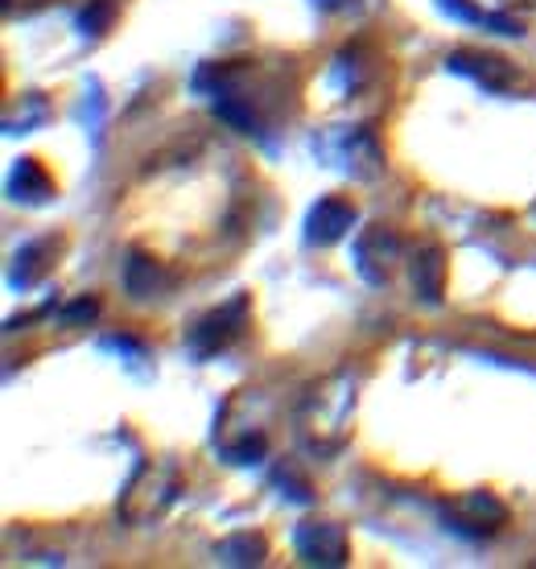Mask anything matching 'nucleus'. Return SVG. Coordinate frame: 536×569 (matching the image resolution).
<instances>
[{
  "label": "nucleus",
  "mask_w": 536,
  "mask_h": 569,
  "mask_svg": "<svg viewBox=\"0 0 536 569\" xmlns=\"http://www.w3.org/2000/svg\"><path fill=\"white\" fill-rule=\"evenodd\" d=\"M446 512L458 520V528H466V532H499V528L508 525V503L495 496V491H483V487H475V491H463V496H454L450 503H446Z\"/></svg>",
  "instance_id": "6"
},
{
  "label": "nucleus",
  "mask_w": 536,
  "mask_h": 569,
  "mask_svg": "<svg viewBox=\"0 0 536 569\" xmlns=\"http://www.w3.org/2000/svg\"><path fill=\"white\" fill-rule=\"evenodd\" d=\"M339 161L355 182H376L384 173V144L376 141V132L367 124H359L339 141Z\"/></svg>",
  "instance_id": "9"
},
{
  "label": "nucleus",
  "mask_w": 536,
  "mask_h": 569,
  "mask_svg": "<svg viewBox=\"0 0 536 569\" xmlns=\"http://www.w3.org/2000/svg\"><path fill=\"white\" fill-rule=\"evenodd\" d=\"M409 281L413 293L425 301V306H441L446 298V252L438 243H425L409 257Z\"/></svg>",
  "instance_id": "10"
},
{
  "label": "nucleus",
  "mask_w": 536,
  "mask_h": 569,
  "mask_svg": "<svg viewBox=\"0 0 536 569\" xmlns=\"http://www.w3.org/2000/svg\"><path fill=\"white\" fill-rule=\"evenodd\" d=\"M355 219H359V211H355L351 199L326 194V199L314 202L310 214H306V243H310V248H330V243H339L343 236L355 228Z\"/></svg>",
  "instance_id": "7"
},
{
  "label": "nucleus",
  "mask_w": 536,
  "mask_h": 569,
  "mask_svg": "<svg viewBox=\"0 0 536 569\" xmlns=\"http://www.w3.org/2000/svg\"><path fill=\"white\" fill-rule=\"evenodd\" d=\"M182 496V475L166 458H145L141 467L132 470V479L125 483L120 499H116V516L128 528H149L161 516L170 512Z\"/></svg>",
  "instance_id": "2"
},
{
  "label": "nucleus",
  "mask_w": 536,
  "mask_h": 569,
  "mask_svg": "<svg viewBox=\"0 0 536 569\" xmlns=\"http://www.w3.org/2000/svg\"><path fill=\"white\" fill-rule=\"evenodd\" d=\"M495 13H516V9H536V0H487Z\"/></svg>",
  "instance_id": "17"
},
{
  "label": "nucleus",
  "mask_w": 536,
  "mask_h": 569,
  "mask_svg": "<svg viewBox=\"0 0 536 569\" xmlns=\"http://www.w3.org/2000/svg\"><path fill=\"white\" fill-rule=\"evenodd\" d=\"M355 409H359V376L351 368H339L314 380L306 397L297 405V438L306 441V450L318 458L339 455L351 441Z\"/></svg>",
  "instance_id": "1"
},
{
  "label": "nucleus",
  "mask_w": 536,
  "mask_h": 569,
  "mask_svg": "<svg viewBox=\"0 0 536 569\" xmlns=\"http://www.w3.org/2000/svg\"><path fill=\"white\" fill-rule=\"evenodd\" d=\"M400 260H405V248H400V236L388 223H371V228L359 231V240H355V269H359V277L367 284L384 289L396 277Z\"/></svg>",
  "instance_id": "5"
},
{
  "label": "nucleus",
  "mask_w": 536,
  "mask_h": 569,
  "mask_svg": "<svg viewBox=\"0 0 536 569\" xmlns=\"http://www.w3.org/2000/svg\"><path fill=\"white\" fill-rule=\"evenodd\" d=\"M294 553L306 566L318 569H339L351 561V541H347V528L339 520H301L294 528Z\"/></svg>",
  "instance_id": "4"
},
{
  "label": "nucleus",
  "mask_w": 536,
  "mask_h": 569,
  "mask_svg": "<svg viewBox=\"0 0 536 569\" xmlns=\"http://www.w3.org/2000/svg\"><path fill=\"white\" fill-rule=\"evenodd\" d=\"M528 219H533V223H536V199H533V207H528Z\"/></svg>",
  "instance_id": "19"
},
{
  "label": "nucleus",
  "mask_w": 536,
  "mask_h": 569,
  "mask_svg": "<svg viewBox=\"0 0 536 569\" xmlns=\"http://www.w3.org/2000/svg\"><path fill=\"white\" fill-rule=\"evenodd\" d=\"M58 248L62 243L54 240V236H38V240H29L17 248L13 257V269H9V284L13 289H33L38 281H46V272L58 264Z\"/></svg>",
  "instance_id": "11"
},
{
  "label": "nucleus",
  "mask_w": 536,
  "mask_h": 569,
  "mask_svg": "<svg viewBox=\"0 0 536 569\" xmlns=\"http://www.w3.org/2000/svg\"><path fill=\"white\" fill-rule=\"evenodd\" d=\"M446 71L479 83L483 91H508L516 83V71H512L508 58L483 54V50H454V54H446Z\"/></svg>",
  "instance_id": "8"
},
{
  "label": "nucleus",
  "mask_w": 536,
  "mask_h": 569,
  "mask_svg": "<svg viewBox=\"0 0 536 569\" xmlns=\"http://www.w3.org/2000/svg\"><path fill=\"white\" fill-rule=\"evenodd\" d=\"M58 194L54 178L46 173V166L38 157H21L13 170H9V199L21 207H42Z\"/></svg>",
  "instance_id": "12"
},
{
  "label": "nucleus",
  "mask_w": 536,
  "mask_h": 569,
  "mask_svg": "<svg viewBox=\"0 0 536 569\" xmlns=\"http://www.w3.org/2000/svg\"><path fill=\"white\" fill-rule=\"evenodd\" d=\"M108 21H112V4H108V0H96L91 9L79 13V29H83V33H103Z\"/></svg>",
  "instance_id": "16"
},
{
  "label": "nucleus",
  "mask_w": 536,
  "mask_h": 569,
  "mask_svg": "<svg viewBox=\"0 0 536 569\" xmlns=\"http://www.w3.org/2000/svg\"><path fill=\"white\" fill-rule=\"evenodd\" d=\"M314 4H322V9H351L355 0H314Z\"/></svg>",
  "instance_id": "18"
},
{
  "label": "nucleus",
  "mask_w": 536,
  "mask_h": 569,
  "mask_svg": "<svg viewBox=\"0 0 536 569\" xmlns=\"http://www.w3.org/2000/svg\"><path fill=\"white\" fill-rule=\"evenodd\" d=\"M252 322V293H236L224 306H215L198 318L195 327L186 330V347L195 359H215L219 351L236 347L244 339V330Z\"/></svg>",
  "instance_id": "3"
},
{
  "label": "nucleus",
  "mask_w": 536,
  "mask_h": 569,
  "mask_svg": "<svg viewBox=\"0 0 536 569\" xmlns=\"http://www.w3.org/2000/svg\"><path fill=\"white\" fill-rule=\"evenodd\" d=\"M125 289L132 301H153L170 289V272H166L161 260H153L149 252H137V248H132L125 260Z\"/></svg>",
  "instance_id": "13"
},
{
  "label": "nucleus",
  "mask_w": 536,
  "mask_h": 569,
  "mask_svg": "<svg viewBox=\"0 0 536 569\" xmlns=\"http://www.w3.org/2000/svg\"><path fill=\"white\" fill-rule=\"evenodd\" d=\"M96 318H99L96 298H79V301H71V306H62V313H58L62 327H87V322H96Z\"/></svg>",
  "instance_id": "15"
},
{
  "label": "nucleus",
  "mask_w": 536,
  "mask_h": 569,
  "mask_svg": "<svg viewBox=\"0 0 536 569\" xmlns=\"http://www.w3.org/2000/svg\"><path fill=\"white\" fill-rule=\"evenodd\" d=\"M268 557V541L260 537V532H252V528H244V532H231V537H224V541L215 545V561L219 566H265Z\"/></svg>",
  "instance_id": "14"
}]
</instances>
